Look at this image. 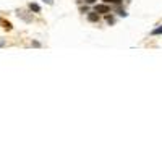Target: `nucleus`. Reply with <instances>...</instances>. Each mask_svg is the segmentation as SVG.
<instances>
[{"mask_svg":"<svg viewBox=\"0 0 162 162\" xmlns=\"http://www.w3.org/2000/svg\"><path fill=\"white\" fill-rule=\"evenodd\" d=\"M88 20L92 21V23H96L97 20H99V13H96V11H94V13H89L88 15Z\"/></svg>","mask_w":162,"mask_h":162,"instance_id":"obj_2","label":"nucleus"},{"mask_svg":"<svg viewBox=\"0 0 162 162\" xmlns=\"http://www.w3.org/2000/svg\"><path fill=\"white\" fill-rule=\"evenodd\" d=\"M96 13H109L107 5H96Z\"/></svg>","mask_w":162,"mask_h":162,"instance_id":"obj_1","label":"nucleus"},{"mask_svg":"<svg viewBox=\"0 0 162 162\" xmlns=\"http://www.w3.org/2000/svg\"><path fill=\"white\" fill-rule=\"evenodd\" d=\"M152 34H154V36H157V34H162V26H160V28H157V29H154V31H152Z\"/></svg>","mask_w":162,"mask_h":162,"instance_id":"obj_5","label":"nucleus"},{"mask_svg":"<svg viewBox=\"0 0 162 162\" xmlns=\"http://www.w3.org/2000/svg\"><path fill=\"white\" fill-rule=\"evenodd\" d=\"M0 47H3V42H0Z\"/></svg>","mask_w":162,"mask_h":162,"instance_id":"obj_10","label":"nucleus"},{"mask_svg":"<svg viewBox=\"0 0 162 162\" xmlns=\"http://www.w3.org/2000/svg\"><path fill=\"white\" fill-rule=\"evenodd\" d=\"M3 28H5V29H11V25H10V23H5V21H3Z\"/></svg>","mask_w":162,"mask_h":162,"instance_id":"obj_7","label":"nucleus"},{"mask_svg":"<svg viewBox=\"0 0 162 162\" xmlns=\"http://www.w3.org/2000/svg\"><path fill=\"white\" fill-rule=\"evenodd\" d=\"M106 20H107V23H109V25H114V18H112L110 15H107V16H106Z\"/></svg>","mask_w":162,"mask_h":162,"instance_id":"obj_6","label":"nucleus"},{"mask_svg":"<svg viewBox=\"0 0 162 162\" xmlns=\"http://www.w3.org/2000/svg\"><path fill=\"white\" fill-rule=\"evenodd\" d=\"M44 2H45V3H49V5H52V3H54V0H44Z\"/></svg>","mask_w":162,"mask_h":162,"instance_id":"obj_9","label":"nucleus"},{"mask_svg":"<svg viewBox=\"0 0 162 162\" xmlns=\"http://www.w3.org/2000/svg\"><path fill=\"white\" fill-rule=\"evenodd\" d=\"M86 3H96V0H84Z\"/></svg>","mask_w":162,"mask_h":162,"instance_id":"obj_8","label":"nucleus"},{"mask_svg":"<svg viewBox=\"0 0 162 162\" xmlns=\"http://www.w3.org/2000/svg\"><path fill=\"white\" fill-rule=\"evenodd\" d=\"M106 3H115V5H118V3H122V0H104Z\"/></svg>","mask_w":162,"mask_h":162,"instance_id":"obj_4","label":"nucleus"},{"mask_svg":"<svg viewBox=\"0 0 162 162\" xmlns=\"http://www.w3.org/2000/svg\"><path fill=\"white\" fill-rule=\"evenodd\" d=\"M29 8H31L33 11H40V7H39L37 3H31V5H29Z\"/></svg>","mask_w":162,"mask_h":162,"instance_id":"obj_3","label":"nucleus"}]
</instances>
